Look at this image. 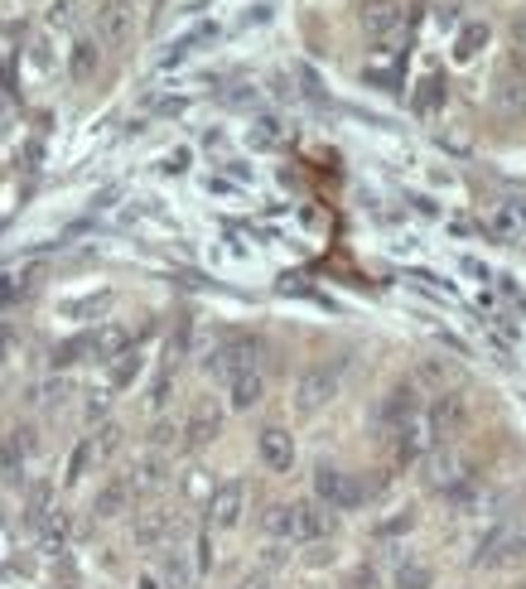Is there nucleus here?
I'll list each match as a JSON object with an SVG mask.
<instances>
[{
	"label": "nucleus",
	"mask_w": 526,
	"mask_h": 589,
	"mask_svg": "<svg viewBox=\"0 0 526 589\" xmlns=\"http://www.w3.org/2000/svg\"><path fill=\"white\" fill-rule=\"evenodd\" d=\"M526 561V522H498L493 532L478 541V565L488 570H512V565Z\"/></svg>",
	"instance_id": "f257e3e1"
},
{
	"label": "nucleus",
	"mask_w": 526,
	"mask_h": 589,
	"mask_svg": "<svg viewBox=\"0 0 526 589\" xmlns=\"http://www.w3.org/2000/svg\"><path fill=\"white\" fill-rule=\"evenodd\" d=\"M314 498L329 507V512H348V507H358L367 493H362L358 483H353V474H343V469H314Z\"/></svg>",
	"instance_id": "f03ea898"
},
{
	"label": "nucleus",
	"mask_w": 526,
	"mask_h": 589,
	"mask_svg": "<svg viewBox=\"0 0 526 589\" xmlns=\"http://www.w3.org/2000/svg\"><path fill=\"white\" fill-rule=\"evenodd\" d=\"M333 396H338V372L333 367H309L300 377V387H295V406H300V416H309V411L329 406Z\"/></svg>",
	"instance_id": "7ed1b4c3"
},
{
	"label": "nucleus",
	"mask_w": 526,
	"mask_h": 589,
	"mask_svg": "<svg viewBox=\"0 0 526 589\" xmlns=\"http://www.w3.org/2000/svg\"><path fill=\"white\" fill-rule=\"evenodd\" d=\"M469 421V406H464V396H435L430 401V411H425V425H430V435L435 440H454L459 430Z\"/></svg>",
	"instance_id": "20e7f679"
},
{
	"label": "nucleus",
	"mask_w": 526,
	"mask_h": 589,
	"mask_svg": "<svg viewBox=\"0 0 526 589\" xmlns=\"http://www.w3.org/2000/svg\"><path fill=\"white\" fill-rule=\"evenodd\" d=\"M242 507H247V488L232 478V483H222L218 493L208 498V522L227 532V527H237V522H242Z\"/></svg>",
	"instance_id": "39448f33"
},
{
	"label": "nucleus",
	"mask_w": 526,
	"mask_h": 589,
	"mask_svg": "<svg viewBox=\"0 0 526 589\" xmlns=\"http://www.w3.org/2000/svg\"><path fill=\"white\" fill-rule=\"evenodd\" d=\"M362 29H367V39H391L406 29V10L396 0H372V5H362Z\"/></svg>",
	"instance_id": "423d86ee"
},
{
	"label": "nucleus",
	"mask_w": 526,
	"mask_h": 589,
	"mask_svg": "<svg viewBox=\"0 0 526 589\" xmlns=\"http://www.w3.org/2000/svg\"><path fill=\"white\" fill-rule=\"evenodd\" d=\"M208 367L218 377H237V372H251L256 367V338H227L218 353L208 358Z\"/></svg>",
	"instance_id": "0eeeda50"
},
{
	"label": "nucleus",
	"mask_w": 526,
	"mask_h": 589,
	"mask_svg": "<svg viewBox=\"0 0 526 589\" xmlns=\"http://www.w3.org/2000/svg\"><path fill=\"white\" fill-rule=\"evenodd\" d=\"M256 449H261V459H266V469H276V474H290V464H295V440L280 430V425H266L261 430V440H256Z\"/></svg>",
	"instance_id": "6e6552de"
},
{
	"label": "nucleus",
	"mask_w": 526,
	"mask_h": 589,
	"mask_svg": "<svg viewBox=\"0 0 526 589\" xmlns=\"http://www.w3.org/2000/svg\"><path fill=\"white\" fill-rule=\"evenodd\" d=\"M131 20H136V15H131L126 0H102V5H97V34H102L107 44H121V39L131 34Z\"/></svg>",
	"instance_id": "1a4fd4ad"
},
{
	"label": "nucleus",
	"mask_w": 526,
	"mask_h": 589,
	"mask_svg": "<svg viewBox=\"0 0 526 589\" xmlns=\"http://www.w3.org/2000/svg\"><path fill=\"white\" fill-rule=\"evenodd\" d=\"M333 532V517L319 503H295V541H319Z\"/></svg>",
	"instance_id": "9d476101"
},
{
	"label": "nucleus",
	"mask_w": 526,
	"mask_h": 589,
	"mask_svg": "<svg viewBox=\"0 0 526 589\" xmlns=\"http://www.w3.org/2000/svg\"><path fill=\"white\" fill-rule=\"evenodd\" d=\"M227 396H232V406H237V411H251V406H261V396H266V382H261V372L251 367V372H237V377H227Z\"/></svg>",
	"instance_id": "9b49d317"
},
{
	"label": "nucleus",
	"mask_w": 526,
	"mask_h": 589,
	"mask_svg": "<svg viewBox=\"0 0 526 589\" xmlns=\"http://www.w3.org/2000/svg\"><path fill=\"white\" fill-rule=\"evenodd\" d=\"M218 430H222V411L213 401H198L194 416H189V440H194V445H208V440H218Z\"/></svg>",
	"instance_id": "f8f14e48"
},
{
	"label": "nucleus",
	"mask_w": 526,
	"mask_h": 589,
	"mask_svg": "<svg viewBox=\"0 0 526 589\" xmlns=\"http://www.w3.org/2000/svg\"><path fill=\"white\" fill-rule=\"evenodd\" d=\"M459 469H464V464H459V454H430L425 478H430V488H454V483L464 478Z\"/></svg>",
	"instance_id": "ddd939ff"
},
{
	"label": "nucleus",
	"mask_w": 526,
	"mask_h": 589,
	"mask_svg": "<svg viewBox=\"0 0 526 589\" xmlns=\"http://www.w3.org/2000/svg\"><path fill=\"white\" fill-rule=\"evenodd\" d=\"M483 49H488V25H464L454 39V63H473Z\"/></svg>",
	"instance_id": "4468645a"
},
{
	"label": "nucleus",
	"mask_w": 526,
	"mask_h": 589,
	"mask_svg": "<svg viewBox=\"0 0 526 589\" xmlns=\"http://www.w3.org/2000/svg\"><path fill=\"white\" fill-rule=\"evenodd\" d=\"M218 34H222L218 25H198V29H189V34H184V39H179V44H169L165 63H179V58H189V54H194V49H203V44H213V39H218Z\"/></svg>",
	"instance_id": "2eb2a0df"
},
{
	"label": "nucleus",
	"mask_w": 526,
	"mask_h": 589,
	"mask_svg": "<svg viewBox=\"0 0 526 589\" xmlns=\"http://www.w3.org/2000/svg\"><path fill=\"white\" fill-rule=\"evenodd\" d=\"M174 536V522H169L165 512H150V517H140L136 522V541L140 546H160V541H169Z\"/></svg>",
	"instance_id": "dca6fc26"
},
{
	"label": "nucleus",
	"mask_w": 526,
	"mask_h": 589,
	"mask_svg": "<svg viewBox=\"0 0 526 589\" xmlns=\"http://www.w3.org/2000/svg\"><path fill=\"white\" fill-rule=\"evenodd\" d=\"M97 63H102V49H97V39H78V44H73V58H68L73 78H92V73H97Z\"/></svg>",
	"instance_id": "f3484780"
},
{
	"label": "nucleus",
	"mask_w": 526,
	"mask_h": 589,
	"mask_svg": "<svg viewBox=\"0 0 526 589\" xmlns=\"http://www.w3.org/2000/svg\"><path fill=\"white\" fill-rule=\"evenodd\" d=\"M126 498H131V483H121V478H116V483H107V488L97 493L92 512H97V517H116V512L126 507Z\"/></svg>",
	"instance_id": "a211bd4d"
},
{
	"label": "nucleus",
	"mask_w": 526,
	"mask_h": 589,
	"mask_svg": "<svg viewBox=\"0 0 526 589\" xmlns=\"http://www.w3.org/2000/svg\"><path fill=\"white\" fill-rule=\"evenodd\" d=\"M266 532L280 536V541H295V503L266 507Z\"/></svg>",
	"instance_id": "6ab92c4d"
},
{
	"label": "nucleus",
	"mask_w": 526,
	"mask_h": 589,
	"mask_svg": "<svg viewBox=\"0 0 526 589\" xmlns=\"http://www.w3.org/2000/svg\"><path fill=\"white\" fill-rule=\"evenodd\" d=\"M382 416H387V421H411V416H416V387H396V392L387 396V406H382Z\"/></svg>",
	"instance_id": "aec40b11"
},
{
	"label": "nucleus",
	"mask_w": 526,
	"mask_h": 589,
	"mask_svg": "<svg viewBox=\"0 0 526 589\" xmlns=\"http://www.w3.org/2000/svg\"><path fill=\"white\" fill-rule=\"evenodd\" d=\"M435 585V570L420 561H401L396 565V589H430Z\"/></svg>",
	"instance_id": "412c9836"
},
{
	"label": "nucleus",
	"mask_w": 526,
	"mask_h": 589,
	"mask_svg": "<svg viewBox=\"0 0 526 589\" xmlns=\"http://www.w3.org/2000/svg\"><path fill=\"white\" fill-rule=\"evenodd\" d=\"M160 575H165L169 589H189V580H194V570H189V561L179 551H169L165 561H160Z\"/></svg>",
	"instance_id": "4be33fe9"
},
{
	"label": "nucleus",
	"mask_w": 526,
	"mask_h": 589,
	"mask_svg": "<svg viewBox=\"0 0 526 589\" xmlns=\"http://www.w3.org/2000/svg\"><path fill=\"white\" fill-rule=\"evenodd\" d=\"M522 227H526V213L517 203H502L498 213H493V232H498V237H517Z\"/></svg>",
	"instance_id": "5701e85b"
},
{
	"label": "nucleus",
	"mask_w": 526,
	"mask_h": 589,
	"mask_svg": "<svg viewBox=\"0 0 526 589\" xmlns=\"http://www.w3.org/2000/svg\"><path fill=\"white\" fill-rule=\"evenodd\" d=\"M440 102H444V78H425L416 92V112L420 116H435L440 112Z\"/></svg>",
	"instance_id": "b1692460"
},
{
	"label": "nucleus",
	"mask_w": 526,
	"mask_h": 589,
	"mask_svg": "<svg viewBox=\"0 0 526 589\" xmlns=\"http://www.w3.org/2000/svg\"><path fill=\"white\" fill-rule=\"evenodd\" d=\"M44 20H49V29H73V20H78V0H49Z\"/></svg>",
	"instance_id": "393cba45"
},
{
	"label": "nucleus",
	"mask_w": 526,
	"mask_h": 589,
	"mask_svg": "<svg viewBox=\"0 0 526 589\" xmlns=\"http://www.w3.org/2000/svg\"><path fill=\"white\" fill-rule=\"evenodd\" d=\"M116 445H121V430H116V425H102V435L92 440V449H97V459H107V454H111Z\"/></svg>",
	"instance_id": "a878e982"
},
{
	"label": "nucleus",
	"mask_w": 526,
	"mask_h": 589,
	"mask_svg": "<svg viewBox=\"0 0 526 589\" xmlns=\"http://www.w3.org/2000/svg\"><path fill=\"white\" fill-rule=\"evenodd\" d=\"M155 483H165V464L160 459H145L140 464V488H155Z\"/></svg>",
	"instance_id": "bb28decb"
},
{
	"label": "nucleus",
	"mask_w": 526,
	"mask_h": 589,
	"mask_svg": "<svg viewBox=\"0 0 526 589\" xmlns=\"http://www.w3.org/2000/svg\"><path fill=\"white\" fill-rule=\"evenodd\" d=\"M406 527H411V512H401V517H391V522H382L377 532H382V536H391V532H406Z\"/></svg>",
	"instance_id": "cd10ccee"
},
{
	"label": "nucleus",
	"mask_w": 526,
	"mask_h": 589,
	"mask_svg": "<svg viewBox=\"0 0 526 589\" xmlns=\"http://www.w3.org/2000/svg\"><path fill=\"white\" fill-rule=\"evenodd\" d=\"M512 39H517V44L526 49V5L517 10V15H512Z\"/></svg>",
	"instance_id": "c85d7f7f"
},
{
	"label": "nucleus",
	"mask_w": 526,
	"mask_h": 589,
	"mask_svg": "<svg viewBox=\"0 0 526 589\" xmlns=\"http://www.w3.org/2000/svg\"><path fill=\"white\" fill-rule=\"evenodd\" d=\"M435 25H440V29H454V25H459V15H454V5H444L440 15H435Z\"/></svg>",
	"instance_id": "c756f323"
},
{
	"label": "nucleus",
	"mask_w": 526,
	"mask_h": 589,
	"mask_svg": "<svg viewBox=\"0 0 526 589\" xmlns=\"http://www.w3.org/2000/svg\"><path fill=\"white\" fill-rule=\"evenodd\" d=\"M169 440H174V425L160 421V425H155V445H169Z\"/></svg>",
	"instance_id": "7c9ffc66"
},
{
	"label": "nucleus",
	"mask_w": 526,
	"mask_h": 589,
	"mask_svg": "<svg viewBox=\"0 0 526 589\" xmlns=\"http://www.w3.org/2000/svg\"><path fill=\"white\" fill-rule=\"evenodd\" d=\"M140 589H160V580H155V575H145V580H140Z\"/></svg>",
	"instance_id": "2f4dec72"
},
{
	"label": "nucleus",
	"mask_w": 526,
	"mask_h": 589,
	"mask_svg": "<svg viewBox=\"0 0 526 589\" xmlns=\"http://www.w3.org/2000/svg\"><path fill=\"white\" fill-rule=\"evenodd\" d=\"M5 348H10V334H5V324H0V353H5Z\"/></svg>",
	"instance_id": "473e14b6"
}]
</instances>
